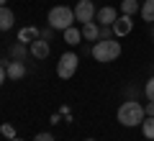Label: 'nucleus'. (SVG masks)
I'll use <instances>...</instances> for the list:
<instances>
[{
	"label": "nucleus",
	"instance_id": "f8f14e48",
	"mask_svg": "<svg viewBox=\"0 0 154 141\" xmlns=\"http://www.w3.org/2000/svg\"><path fill=\"white\" fill-rule=\"evenodd\" d=\"M38 36H41V31H38V28H33V26L21 28V31H18V41H21V44H33Z\"/></svg>",
	"mask_w": 154,
	"mask_h": 141
},
{
	"label": "nucleus",
	"instance_id": "dca6fc26",
	"mask_svg": "<svg viewBox=\"0 0 154 141\" xmlns=\"http://www.w3.org/2000/svg\"><path fill=\"white\" fill-rule=\"evenodd\" d=\"M141 11V5H139V0H121V13L123 16H134V13Z\"/></svg>",
	"mask_w": 154,
	"mask_h": 141
},
{
	"label": "nucleus",
	"instance_id": "a878e982",
	"mask_svg": "<svg viewBox=\"0 0 154 141\" xmlns=\"http://www.w3.org/2000/svg\"><path fill=\"white\" fill-rule=\"evenodd\" d=\"M152 38H154V28H152Z\"/></svg>",
	"mask_w": 154,
	"mask_h": 141
},
{
	"label": "nucleus",
	"instance_id": "4be33fe9",
	"mask_svg": "<svg viewBox=\"0 0 154 141\" xmlns=\"http://www.w3.org/2000/svg\"><path fill=\"white\" fill-rule=\"evenodd\" d=\"M144 113H146V115H154V100H149V103L144 105Z\"/></svg>",
	"mask_w": 154,
	"mask_h": 141
},
{
	"label": "nucleus",
	"instance_id": "ddd939ff",
	"mask_svg": "<svg viewBox=\"0 0 154 141\" xmlns=\"http://www.w3.org/2000/svg\"><path fill=\"white\" fill-rule=\"evenodd\" d=\"M26 54H31V49H26V44L16 41V44L11 46V59H16V62H26Z\"/></svg>",
	"mask_w": 154,
	"mask_h": 141
},
{
	"label": "nucleus",
	"instance_id": "b1692460",
	"mask_svg": "<svg viewBox=\"0 0 154 141\" xmlns=\"http://www.w3.org/2000/svg\"><path fill=\"white\" fill-rule=\"evenodd\" d=\"M5 141H23V139H5Z\"/></svg>",
	"mask_w": 154,
	"mask_h": 141
},
{
	"label": "nucleus",
	"instance_id": "a211bd4d",
	"mask_svg": "<svg viewBox=\"0 0 154 141\" xmlns=\"http://www.w3.org/2000/svg\"><path fill=\"white\" fill-rule=\"evenodd\" d=\"M0 133L5 136V139H16V128H13L11 123H3V126H0Z\"/></svg>",
	"mask_w": 154,
	"mask_h": 141
},
{
	"label": "nucleus",
	"instance_id": "39448f33",
	"mask_svg": "<svg viewBox=\"0 0 154 141\" xmlns=\"http://www.w3.org/2000/svg\"><path fill=\"white\" fill-rule=\"evenodd\" d=\"M72 11H75V18L80 23H88V21H95L98 8L93 5V0H77V5L72 8Z\"/></svg>",
	"mask_w": 154,
	"mask_h": 141
},
{
	"label": "nucleus",
	"instance_id": "1a4fd4ad",
	"mask_svg": "<svg viewBox=\"0 0 154 141\" xmlns=\"http://www.w3.org/2000/svg\"><path fill=\"white\" fill-rule=\"evenodd\" d=\"M5 75H8V80H23V77H26V64H23V62L11 59V62L5 64Z\"/></svg>",
	"mask_w": 154,
	"mask_h": 141
},
{
	"label": "nucleus",
	"instance_id": "6ab92c4d",
	"mask_svg": "<svg viewBox=\"0 0 154 141\" xmlns=\"http://www.w3.org/2000/svg\"><path fill=\"white\" fill-rule=\"evenodd\" d=\"M116 33H113V26H100V38H113ZM98 38V41H100Z\"/></svg>",
	"mask_w": 154,
	"mask_h": 141
},
{
	"label": "nucleus",
	"instance_id": "f3484780",
	"mask_svg": "<svg viewBox=\"0 0 154 141\" xmlns=\"http://www.w3.org/2000/svg\"><path fill=\"white\" fill-rule=\"evenodd\" d=\"M141 133H144V139H152L154 141V115H146V118H144Z\"/></svg>",
	"mask_w": 154,
	"mask_h": 141
},
{
	"label": "nucleus",
	"instance_id": "4468645a",
	"mask_svg": "<svg viewBox=\"0 0 154 141\" xmlns=\"http://www.w3.org/2000/svg\"><path fill=\"white\" fill-rule=\"evenodd\" d=\"M64 41L69 44V46H77V44L82 41V31H80V28H75V26H69L64 31Z\"/></svg>",
	"mask_w": 154,
	"mask_h": 141
},
{
	"label": "nucleus",
	"instance_id": "f03ea898",
	"mask_svg": "<svg viewBox=\"0 0 154 141\" xmlns=\"http://www.w3.org/2000/svg\"><path fill=\"white\" fill-rule=\"evenodd\" d=\"M118 57H121V41H116V36L95 41V46H93V59L95 62L108 64V62H116Z\"/></svg>",
	"mask_w": 154,
	"mask_h": 141
},
{
	"label": "nucleus",
	"instance_id": "6e6552de",
	"mask_svg": "<svg viewBox=\"0 0 154 141\" xmlns=\"http://www.w3.org/2000/svg\"><path fill=\"white\" fill-rule=\"evenodd\" d=\"M131 28H134V18L131 16H118L116 23H113V33L116 36H128Z\"/></svg>",
	"mask_w": 154,
	"mask_h": 141
},
{
	"label": "nucleus",
	"instance_id": "7ed1b4c3",
	"mask_svg": "<svg viewBox=\"0 0 154 141\" xmlns=\"http://www.w3.org/2000/svg\"><path fill=\"white\" fill-rule=\"evenodd\" d=\"M75 11L67 5H54L49 11V16H46V23H49L54 31H67L69 26H75Z\"/></svg>",
	"mask_w": 154,
	"mask_h": 141
},
{
	"label": "nucleus",
	"instance_id": "5701e85b",
	"mask_svg": "<svg viewBox=\"0 0 154 141\" xmlns=\"http://www.w3.org/2000/svg\"><path fill=\"white\" fill-rule=\"evenodd\" d=\"M5 77H8V75H5V67L0 64V85H3V82H5Z\"/></svg>",
	"mask_w": 154,
	"mask_h": 141
},
{
	"label": "nucleus",
	"instance_id": "f257e3e1",
	"mask_svg": "<svg viewBox=\"0 0 154 141\" xmlns=\"http://www.w3.org/2000/svg\"><path fill=\"white\" fill-rule=\"evenodd\" d=\"M118 123L126 126V128H136V126L144 123V118H146V113H144V105L136 103V100H126V103H121V108H118Z\"/></svg>",
	"mask_w": 154,
	"mask_h": 141
},
{
	"label": "nucleus",
	"instance_id": "393cba45",
	"mask_svg": "<svg viewBox=\"0 0 154 141\" xmlns=\"http://www.w3.org/2000/svg\"><path fill=\"white\" fill-rule=\"evenodd\" d=\"M5 3H8V0H0V5H5Z\"/></svg>",
	"mask_w": 154,
	"mask_h": 141
},
{
	"label": "nucleus",
	"instance_id": "aec40b11",
	"mask_svg": "<svg viewBox=\"0 0 154 141\" xmlns=\"http://www.w3.org/2000/svg\"><path fill=\"white\" fill-rule=\"evenodd\" d=\"M144 92H146L149 100H154V77H149V82L144 85Z\"/></svg>",
	"mask_w": 154,
	"mask_h": 141
},
{
	"label": "nucleus",
	"instance_id": "423d86ee",
	"mask_svg": "<svg viewBox=\"0 0 154 141\" xmlns=\"http://www.w3.org/2000/svg\"><path fill=\"white\" fill-rule=\"evenodd\" d=\"M28 49H31V57H33V59H46L49 51H51V46H49V38L38 36L33 44H28Z\"/></svg>",
	"mask_w": 154,
	"mask_h": 141
},
{
	"label": "nucleus",
	"instance_id": "412c9836",
	"mask_svg": "<svg viewBox=\"0 0 154 141\" xmlns=\"http://www.w3.org/2000/svg\"><path fill=\"white\" fill-rule=\"evenodd\" d=\"M33 141H54V136H51V133H36Z\"/></svg>",
	"mask_w": 154,
	"mask_h": 141
},
{
	"label": "nucleus",
	"instance_id": "9d476101",
	"mask_svg": "<svg viewBox=\"0 0 154 141\" xmlns=\"http://www.w3.org/2000/svg\"><path fill=\"white\" fill-rule=\"evenodd\" d=\"M16 26V16L8 5H0V31H11Z\"/></svg>",
	"mask_w": 154,
	"mask_h": 141
},
{
	"label": "nucleus",
	"instance_id": "9b49d317",
	"mask_svg": "<svg viewBox=\"0 0 154 141\" xmlns=\"http://www.w3.org/2000/svg\"><path fill=\"white\" fill-rule=\"evenodd\" d=\"M80 31H82V38H85V41H98V38H100V26H98L95 21L82 23V28H80Z\"/></svg>",
	"mask_w": 154,
	"mask_h": 141
},
{
	"label": "nucleus",
	"instance_id": "bb28decb",
	"mask_svg": "<svg viewBox=\"0 0 154 141\" xmlns=\"http://www.w3.org/2000/svg\"><path fill=\"white\" fill-rule=\"evenodd\" d=\"M85 141H95V139H85Z\"/></svg>",
	"mask_w": 154,
	"mask_h": 141
},
{
	"label": "nucleus",
	"instance_id": "0eeeda50",
	"mask_svg": "<svg viewBox=\"0 0 154 141\" xmlns=\"http://www.w3.org/2000/svg\"><path fill=\"white\" fill-rule=\"evenodd\" d=\"M116 18H118V11H116V8H110V5L98 8V13H95V21H98L100 26H113Z\"/></svg>",
	"mask_w": 154,
	"mask_h": 141
},
{
	"label": "nucleus",
	"instance_id": "20e7f679",
	"mask_svg": "<svg viewBox=\"0 0 154 141\" xmlns=\"http://www.w3.org/2000/svg\"><path fill=\"white\" fill-rule=\"evenodd\" d=\"M77 64H80V57L75 51H64L59 57V62H57V75H59V80H69L77 72Z\"/></svg>",
	"mask_w": 154,
	"mask_h": 141
},
{
	"label": "nucleus",
	"instance_id": "2eb2a0df",
	"mask_svg": "<svg viewBox=\"0 0 154 141\" xmlns=\"http://www.w3.org/2000/svg\"><path fill=\"white\" fill-rule=\"evenodd\" d=\"M139 13H141V18H144L146 23H154V0H144Z\"/></svg>",
	"mask_w": 154,
	"mask_h": 141
}]
</instances>
